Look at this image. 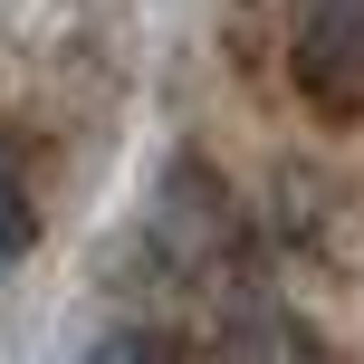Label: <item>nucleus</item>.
<instances>
[{
    "mask_svg": "<svg viewBox=\"0 0 364 364\" xmlns=\"http://www.w3.org/2000/svg\"><path fill=\"white\" fill-rule=\"evenodd\" d=\"M288 77L307 106L364 115V0H307L288 38Z\"/></svg>",
    "mask_w": 364,
    "mask_h": 364,
    "instance_id": "obj_1",
    "label": "nucleus"
},
{
    "mask_svg": "<svg viewBox=\"0 0 364 364\" xmlns=\"http://www.w3.org/2000/svg\"><path fill=\"white\" fill-rule=\"evenodd\" d=\"M230 364H316L307 336L288 326V316H250V326L230 336Z\"/></svg>",
    "mask_w": 364,
    "mask_h": 364,
    "instance_id": "obj_2",
    "label": "nucleus"
},
{
    "mask_svg": "<svg viewBox=\"0 0 364 364\" xmlns=\"http://www.w3.org/2000/svg\"><path fill=\"white\" fill-rule=\"evenodd\" d=\"M29 230H38V211H29V182H19V164L0 154V269H19Z\"/></svg>",
    "mask_w": 364,
    "mask_h": 364,
    "instance_id": "obj_3",
    "label": "nucleus"
},
{
    "mask_svg": "<svg viewBox=\"0 0 364 364\" xmlns=\"http://www.w3.org/2000/svg\"><path fill=\"white\" fill-rule=\"evenodd\" d=\"M77 364H154V346H144V336H106V346H87Z\"/></svg>",
    "mask_w": 364,
    "mask_h": 364,
    "instance_id": "obj_4",
    "label": "nucleus"
}]
</instances>
